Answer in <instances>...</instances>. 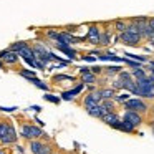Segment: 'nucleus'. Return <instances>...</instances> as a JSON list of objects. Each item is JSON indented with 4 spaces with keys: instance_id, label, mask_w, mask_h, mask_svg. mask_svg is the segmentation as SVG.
Here are the masks:
<instances>
[{
    "instance_id": "30",
    "label": "nucleus",
    "mask_w": 154,
    "mask_h": 154,
    "mask_svg": "<svg viewBox=\"0 0 154 154\" xmlns=\"http://www.w3.org/2000/svg\"><path fill=\"white\" fill-rule=\"evenodd\" d=\"M30 83H33L37 88H40V90H43V91H48V85L43 83L42 80H38V78H33V80H30Z\"/></svg>"
},
{
    "instance_id": "38",
    "label": "nucleus",
    "mask_w": 154,
    "mask_h": 154,
    "mask_svg": "<svg viewBox=\"0 0 154 154\" xmlns=\"http://www.w3.org/2000/svg\"><path fill=\"white\" fill-rule=\"evenodd\" d=\"M30 109H33L35 113H40V111H42V108H40V106H37V104H35V106H30Z\"/></svg>"
},
{
    "instance_id": "25",
    "label": "nucleus",
    "mask_w": 154,
    "mask_h": 154,
    "mask_svg": "<svg viewBox=\"0 0 154 154\" xmlns=\"http://www.w3.org/2000/svg\"><path fill=\"white\" fill-rule=\"evenodd\" d=\"M27 42H15V43H12L10 47H8V50L10 51H15V53H18V50H22L23 47H27Z\"/></svg>"
},
{
    "instance_id": "29",
    "label": "nucleus",
    "mask_w": 154,
    "mask_h": 154,
    "mask_svg": "<svg viewBox=\"0 0 154 154\" xmlns=\"http://www.w3.org/2000/svg\"><path fill=\"white\" fill-rule=\"evenodd\" d=\"M126 57H128V58H131V60H136V61H139V63H147V61H149V58H147V57H141V55L126 53Z\"/></svg>"
},
{
    "instance_id": "15",
    "label": "nucleus",
    "mask_w": 154,
    "mask_h": 154,
    "mask_svg": "<svg viewBox=\"0 0 154 154\" xmlns=\"http://www.w3.org/2000/svg\"><path fill=\"white\" fill-rule=\"evenodd\" d=\"M111 35H113V32H111V30H101L100 47H108V45L113 43V40H111Z\"/></svg>"
},
{
    "instance_id": "43",
    "label": "nucleus",
    "mask_w": 154,
    "mask_h": 154,
    "mask_svg": "<svg viewBox=\"0 0 154 154\" xmlns=\"http://www.w3.org/2000/svg\"><path fill=\"white\" fill-rule=\"evenodd\" d=\"M152 133H154V128H152Z\"/></svg>"
},
{
    "instance_id": "10",
    "label": "nucleus",
    "mask_w": 154,
    "mask_h": 154,
    "mask_svg": "<svg viewBox=\"0 0 154 154\" xmlns=\"http://www.w3.org/2000/svg\"><path fill=\"white\" fill-rule=\"evenodd\" d=\"M83 88H85V83H78L76 88H73V90H70V91H63V93H61V100H65V101L75 100V98L81 93V90H83Z\"/></svg>"
},
{
    "instance_id": "16",
    "label": "nucleus",
    "mask_w": 154,
    "mask_h": 154,
    "mask_svg": "<svg viewBox=\"0 0 154 154\" xmlns=\"http://www.w3.org/2000/svg\"><path fill=\"white\" fill-rule=\"evenodd\" d=\"M98 60L101 61H118V63H124V58L123 57H116L113 53H100L98 55Z\"/></svg>"
},
{
    "instance_id": "21",
    "label": "nucleus",
    "mask_w": 154,
    "mask_h": 154,
    "mask_svg": "<svg viewBox=\"0 0 154 154\" xmlns=\"http://www.w3.org/2000/svg\"><path fill=\"white\" fill-rule=\"evenodd\" d=\"M18 75H20V76H23V78H27L28 81L33 80V78H37L35 70H20V71H18Z\"/></svg>"
},
{
    "instance_id": "37",
    "label": "nucleus",
    "mask_w": 154,
    "mask_h": 154,
    "mask_svg": "<svg viewBox=\"0 0 154 154\" xmlns=\"http://www.w3.org/2000/svg\"><path fill=\"white\" fill-rule=\"evenodd\" d=\"M15 151H17L18 154H23L25 152V147L23 146H15Z\"/></svg>"
},
{
    "instance_id": "17",
    "label": "nucleus",
    "mask_w": 154,
    "mask_h": 154,
    "mask_svg": "<svg viewBox=\"0 0 154 154\" xmlns=\"http://www.w3.org/2000/svg\"><path fill=\"white\" fill-rule=\"evenodd\" d=\"M119 119H121V118L118 116L116 111H108V113L101 118V121H103V123H106L108 126H111L113 123H116V121H119Z\"/></svg>"
},
{
    "instance_id": "33",
    "label": "nucleus",
    "mask_w": 154,
    "mask_h": 154,
    "mask_svg": "<svg viewBox=\"0 0 154 154\" xmlns=\"http://www.w3.org/2000/svg\"><path fill=\"white\" fill-rule=\"evenodd\" d=\"M18 108L17 106H10V108H5V106H0V111L2 113H14V111H17Z\"/></svg>"
},
{
    "instance_id": "14",
    "label": "nucleus",
    "mask_w": 154,
    "mask_h": 154,
    "mask_svg": "<svg viewBox=\"0 0 154 154\" xmlns=\"http://www.w3.org/2000/svg\"><path fill=\"white\" fill-rule=\"evenodd\" d=\"M80 80H81V83H85V85H98V75H94L93 71H90V73L80 75Z\"/></svg>"
},
{
    "instance_id": "3",
    "label": "nucleus",
    "mask_w": 154,
    "mask_h": 154,
    "mask_svg": "<svg viewBox=\"0 0 154 154\" xmlns=\"http://www.w3.org/2000/svg\"><path fill=\"white\" fill-rule=\"evenodd\" d=\"M119 40L123 42L124 45H128V47H137V45L141 43V40H144V38L141 37L137 32L126 30V32H123V33H119Z\"/></svg>"
},
{
    "instance_id": "26",
    "label": "nucleus",
    "mask_w": 154,
    "mask_h": 154,
    "mask_svg": "<svg viewBox=\"0 0 154 154\" xmlns=\"http://www.w3.org/2000/svg\"><path fill=\"white\" fill-rule=\"evenodd\" d=\"M119 71H121V66H108V68H104L103 73L106 75V76H114V75H118Z\"/></svg>"
},
{
    "instance_id": "22",
    "label": "nucleus",
    "mask_w": 154,
    "mask_h": 154,
    "mask_svg": "<svg viewBox=\"0 0 154 154\" xmlns=\"http://www.w3.org/2000/svg\"><path fill=\"white\" fill-rule=\"evenodd\" d=\"M51 81H53V83H60V81H75V78L68 76V75H55V76L51 78Z\"/></svg>"
},
{
    "instance_id": "27",
    "label": "nucleus",
    "mask_w": 154,
    "mask_h": 154,
    "mask_svg": "<svg viewBox=\"0 0 154 154\" xmlns=\"http://www.w3.org/2000/svg\"><path fill=\"white\" fill-rule=\"evenodd\" d=\"M131 75H133V78H134V80H139V78L147 76V75H146V71L143 70V66H141V68H134V70L131 71Z\"/></svg>"
},
{
    "instance_id": "20",
    "label": "nucleus",
    "mask_w": 154,
    "mask_h": 154,
    "mask_svg": "<svg viewBox=\"0 0 154 154\" xmlns=\"http://www.w3.org/2000/svg\"><path fill=\"white\" fill-rule=\"evenodd\" d=\"M18 57H20L22 60H27V58H35V55H33V48H32L30 45L23 47L22 50H18Z\"/></svg>"
},
{
    "instance_id": "34",
    "label": "nucleus",
    "mask_w": 154,
    "mask_h": 154,
    "mask_svg": "<svg viewBox=\"0 0 154 154\" xmlns=\"http://www.w3.org/2000/svg\"><path fill=\"white\" fill-rule=\"evenodd\" d=\"M81 60H85V61H88V63H91V61H96L98 60V57H93V55H85V57H81Z\"/></svg>"
},
{
    "instance_id": "23",
    "label": "nucleus",
    "mask_w": 154,
    "mask_h": 154,
    "mask_svg": "<svg viewBox=\"0 0 154 154\" xmlns=\"http://www.w3.org/2000/svg\"><path fill=\"white\" fill-rule=\"evenodd\" d=\"M131 98V94H129V91H128V93H121V94H116V96H114V101H116L118 104H124L126 103L128 100H129Z\"/></svg>"
},
{
    "instance_id": "9",
    "label": "nucleus",
    "mask_w": 154,
    "mask_h": 154,
    "mask_svg": "<svg viewBox=\"0 0 154 154\" xmlns=\"http://www.w3.org/2000/svg\"><path fill=\"white\" fill-rule=\"evenodd\" d=\"M109 128H113V129H118V131H123V133H128V134L136 133V128H134L133 124H129L128 121H124L123 118H121L119 121H116V123H113Z\"/></svg>"
},
{
    "instance_id": "6",
    "label": "nucleus",
    "mask_w": 154,
    "mask_h": 154,
    "mask_svg": "<svg viewBox=\"0 0 154 154\" xmlns=\"http://www.w3.org/2000/svg\"><path fill=\"white\" fill-rule=\"evenodd\" d=\"M123 119L128 121L129 124H133L134 128L141 126V124L144 123V118H143V114H141V113H136V111H128V109H124Z\"/></svg>"
},
{
    "instance_id": "32",
    "label": "nucleus",
    "mask_w": 154,
    "mask_h": 154,
    "mask_svg": "<svg viewBox=\"0 0 154 154\" xmlns=\"http://www.w3.org/2000/svg\"><path fill=\"white\" fill-rule=\"evenodd\" d=\"M8 123H10V121H0V139H2V137L5 136V133H7Z\"/></svg>"
},
{
    "instance_id": "12",
    "label": "nucleus",
    "mask_w": 154,
    "mask_h": 154,
    "mask_svg": "<svg viewBox=\"0 0 154 154\" xmlns=\"http://www.w3.org/2000/svg\"><path fill=\"white\" fill-rule=\"evenodd\" d=\"M55 48H57V50H60L61 53L68 55V57H70L71 60H76V58H78L76 50H73V48H71L70 45H60V43H55Z\"/></svg>"
},
{
    "instance_id": "41",
    "label": "nucleus",
    "mask_w": 154,
    "mask_h": 154,
    "mask_svg": "<svg viewBox=\"0 0 154 154\" xmlns=\"http://www.w3.org/2000/svg\"><path fill=\"white\" fill-rule=\"evenodd\" d=\"M0 154H7V152H5V151H2V149H0Z\"/></svg>"
},
{
    "instance_id": "18",
    "label": "nucleus",
    "mask_w": 154,
    "mask_h": 154,
    "mask_svg": "<svg viewBox=\"0 0 154 154\" xmlns=\"http://www.w3.org/2000/svg\"><path fill=\"white\" fill-rule=\"evenodd\" d=\"M128 25H129V20H123V18L113 22V27H114V32H116V33H123V32H126Z\"/></svg>"
},
{
    "instance_id": "36",
    "label": "nucleus",
    "mask_w": 154,
    "mask_h": 154,
    "mask_svg": "<svg viewBox=\"0 0 154 154\" xmlns=\"http://www.w3.org/2000/svg\"><path fill=\"white\" fill-rule=\"evenodd\" d=\"M90 71H91V68H86V66L80 68V75H85V73H90Z\"/></svg>"
},
{
    "instance_id": "8",
    "label": "nucleus",
    "mask_w": 154,
    "mask_h": 154,
    "mask_svg": "<svg viewBox=\"0 0 154 154\" xmlns=\"http://www.w3.org/2000/svg\"><path fill=\"white\" fill-rule=\"evenodd\" d=\"M100 37H101V30L96 23H91L88 27L86 32V40L90 42L91 45H100Z\"/></svg>"
},
{
    "instance_id": "40",
    "label": "nucleus",
    "mask_w": 154,
    "mask_h": 154,
    "mask_svg": "<svg viewBox=\"0 0 154 154\" xmlns=\"http://www.w3.org/2000/svg\"><path fill=\"white\" fill-rule=\"evenodd\" d=\"M2 66H4V61H2V60H0V68H2Z\"/></svg>"
},
{
    "instance_id": "11",
    "label": "nucleus",
    "mask_w": 154,
    "mask_h": 154,
    "mask_svg": "<svg viewBox=\"0 0 154 154\" xmlns=\"http://www.w3.org/2000/svg\"><path fill=\"white\" fill-rule=\"evenodd\" d=\"M86 113L90 114L91 118H96V119H101V118H103L104 114L108 113V109L103 106V103H100V104H96L94 108H91V109H88Z\"/></svg>"
},
{
    "instance_id": "35",
    "label": "nucleus",
    "mask_w": 154,
    "mask_h": 154,
    "mask_svg": "<svg viewBox=\"0 0 154 154\" xmlns=\"http://www.w3.org/2000/svg\"><path fill=\"white\" fill-rule=\"evenodd\" d=\"M91 71H93L94 75H101V73H103V71H104V68H100V66H93V68H91Z\"/></svg>"
},
{
    "instance_id": "19",
    "label": "nucleus",
    "mask_w": 154,
    "mask_h": 154,
    "mask_svg": "<svg viewBox=\"0 0 154 154\" xmlns=\"http://www.w3.org/2000/svg\"><path fill=\"white\" fill-rule=\"evenodd\" d=\"M18 60H20V57H18V53H15V51H8V53L2 58V61H4L5 65H15V63H18Z\"/></svg>"
},
{
    "instance_id": "39",
    "label": "nucleus",
    "mask_w": 154,
    "mask_h": 154,
    "mask_svg": "<svg viewBox=\"0 0 154 154\" xmlns=\"http://www.w3.org/2000/svg\"><path fill=\"white\" fill-rule=\"evenodd\" d=\"M149 78H151V81H152V83H154V76H152V75H151V76H149Z\"/></svg>"
},
{
    "instance_id": "4",
    "label": "nucleus",
    "mask_w": 154,
    "mask_h": 154,
    "mask_svg": "<svg viewBox=\"0 0 154 154\" xmlns=\"http://www.w3.org/2000/svg\"><path fill=\"white\" fill-rule=\"evenodd\" d=\"M28 147H30L32 154H53L51 152V147L40 139H32Z\"/></svg>"
},
{
    "instance_id": "28",
    "label": "nucleus",
    "mask_w": 154,
    "mask_h": 154,
    "mask_svg": "<svg viewBox=\"0 0 154 154\" xmlns=\"http://www.w3.org/2000/svg\"><path fill=\"white\" fill-rule=\"evenodd\" d=\"M45 100L47 101H50V103H53V104H60V101H61V96H55V94H51V93H45Z\"/></svg>"
},
{
    "instance_id": "7",
    "label": "nucleus",
    "mask_w": 154,
    "mask_h": 154,
    "mask_svg": "<svg viewBox=\"0 0 154 154\" xmlns=\"http://www.w3.org/2000/svg\"><path fill=\"white\" fill-rule=\"evenodd\" d=\"M17 139H18V136H17V131H15L14 124L8 123V129L5 133V136L0 139V144L2 146H12V144H17Z\"/></svg>"
},
{
    "instance_id": "24",
    "label": "nucleus",
    "mask_w": 154,
    "mask_h": 154,
    "mask_svg": "<svg viewBox=\"0 0 154 154\" xmlns=\"http://www.w3.org/2000/svg\"><path fill=\"white\" fill-rule=\"evenodd\" d=\"M101 103H103V106L106 108L108 111H116V104L118 103L114 101V98H113V100H103Z\"/></svg>"
},
{
    "instance_id": "31",
    "label": "nucleus",
    "mask_w": 154,
    "mask_h": 154,
    "mask_svg": "<svg viewBox=\"0 0 154 154\" xmlns=\"http://www.w3.org/2000/svg\"><path fill=\"white\" fill-rule=\"evenodd\" d=\"M154 37V17L147 18V38Z\"/></svg>"
},
{
    "instance_id": "42",
    "label": "nucleus",
    "mask_w": 154,
    "mask_h": 154,
    "mask_svg": "<svg viewBox=\"0 0 154 154\" xmlns=\"http://www.w3.org/2000/svg\"><path fill=\"white\" fill-rule=\"evenodd\" d=\"M53 154H61V152H53Z\"/></svg>"
},
{
    "instance_id": "2",
    "label": "nucleus",
    "mask_w": 154,
    "mask_h": 154,
    "mask_svg": "<svg viewBox=\"0 0 154 154\" xmlns=\"http://www.w3.org/2000/svg\"><path fill=\"white\" fill-rule=\"evenodd\" d=\"M123 108L128 111H136V113H141V114H146L147 111H149V104H147L143 98H129V100L123 104Z\"/></svg>"
},
{
    "instance_id": "13",
    "label": "nucleus",
    "mask_w": 154,
    "mask_h": 154,
    "mask_svg": "<svg viewBox=\"0 0 154 154\" xmlns=\"http://www.w3.org/2000/svg\"><path fill=\"white\" fill-rule=\"evenodd\" d=\"M98 93H100L101 101H103V100H113V98L118 94V91L114 90V88H104V86H101V88H98Z\"/></svg>"
},
{
    "instance_id": "1",
    "label": "nucleus",
    "mask_w": 154,
    "mask_h": 154,
    "mask_svg": "<svg viewBox=\"0 0 154 154\" xmlns=\"http://www.w3.org/2000/svg\"><path fill=\"white\" fill-rule=\"evenodd\" d=\"M43 129H42L40 126H35V124H22L20 128V136L23 137V139L27 141H32V139H40L42 136H43Z\"/></svg>"
},
{
    "instance_id": "5",
    "label": "nucleus",
    "mask_w": 154,
    "mask_h": 154,
    "mask_svg": "<svg viewBox=\"0 0 154 154\" xmlns=\"http://www.w3.org/2000/svg\"><path fill=\"white\" fill-rule=\"evenodd\" d=\"M100 103H101V96H100V93H98V90L86 93V96H85V100H83V106H85L86 111L91 109V108H94L96 104H100Z\"/></svg>"
}]
</instances>
